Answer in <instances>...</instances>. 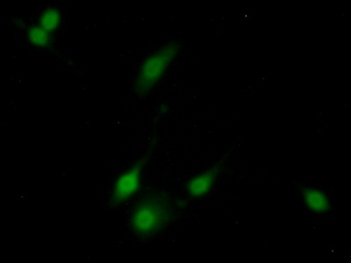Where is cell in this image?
I'll return each instance as SVG.
<instances>
[{
  "instance_id": "2",
  "label": "cell",
  "mask_w": 351,
  "mask_h": 263,
  "mask_svg": "<svg viewBox=\"0 0 351 263\" xmlns=\"http://www.w3.org/2000/svg\"><path fill=\"white\" fill-rule=\"evenodd\" d=\"M167 218V209L161 200L146 199L132 210L128 223L138 238L154 236L162 229Z\"/></svg>"
},
{
  "instance_id": "3",
  "label": "cell",
  "mask_w": 351,
  "mask_h": 263,
  "mask_svg": "<svg viewBox=\"0 0 351 263\" xmlns=\"http://www.w3.org/2000/svg\"><path fill=\"white\" fill-rule=\"evenodd\" d=\"M143 165V162H138L119 175L112 186L110 205H123L136 195L142 186Z\"/></svg>"
},
{
  "instance_id": "6",
  "label": "cell",
  "mask_w": 351,
  "mask_h": 263,
  "mask_svg": "<svg viewBox=\"0 0 351 263\" xmlns=\"http://www.w3.org/2000/svg\"><path fill=\"white\" fill-rule=\"evenodd\" d=\"M61 22V12L52 5L47 6L39 18V26L49 34L55 32L60 27Z\"/></svg>"
},
{
  "instance_id": "7",
  "label": "cell",
  "mask_w": 351,
  "mask_h": 263,
  "mask_svg": "<svg viewBox=\"0 0 351 263\" xmlns=\"http://www.w3.org/2000/svg\"><path fill=\"white\" fill-rule=\"evenodd\" d=\"M27 38L32 45L45 48L50 42V34L47 33L40 26H33L28 28Z\"/></svg>"
},
{
  "instance_id": "1",
  "label": "cell",
  "mask_w": 351,
  "mask_h": 263,
  "mask_svg": "<svg viewBox=\"0 0 351 263\" xmlns=\"http://www.w3.org/2000/svg\"><path fill=\"white\" fill-rule=\"evenodd\" d=\"M180 49L178 43H169L143 62L134 78L133 89L136 95H145L160 83L165 72L177 58Z\"/></svg>"
},
{
  "instance_id": "4",
  "label": "cell",
  "mask_w": 351,
  "mask_h": 263,
  "mask_svg": "<svg viewBox=\"0 0 351 263\" xmlns=\"http://www.w3.org/2000/svg\"><path fill=\"white\" fill-rule=\"evenodd\" d=\"M218 173L217 168H212L194 175L187 183L188 195L193 199H202L208 196L217 181Z\"/></svg>"
},
{
  "instance_id": "5",
  "label": "cell",
  "mask_w": 351,
  "mask_h": 263,
  "mask_svg": "<svg viewBox=\"0 0 351 263\" xmlns=\"http://www.w3.org/2000/svg\"><path fill=\"white\" fill-rule=\"evenodd\" d=\"M302 201L310 212L324 214L332 208L327 193L318 188L306 187L302 192Z\"/></svg>"
}]
</instances>
